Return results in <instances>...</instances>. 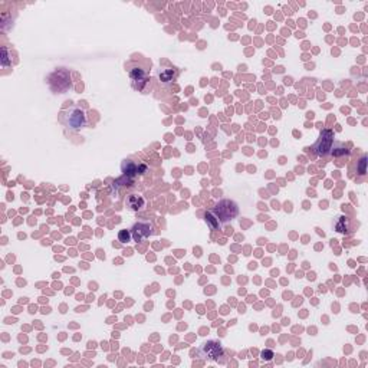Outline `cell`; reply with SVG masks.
I'll return each mask as SVG.
<instances>
[{"label": "cell", "mask_w": 368, "mask_h": 368, "mask_svg": "<svg viewBox=\"0 0 368 368\" xmlns=\"http://www.w3.org/2000/svg\"><path fill=\"white\" fill-rule=\"evenodd\" d=\"M59 121L65 128L72 130V131H79L82 128H85L88 124L86 115L79 107H71V108L61 111Z\"/></svg>", "instance_id": "1"}, {"label": "cell", "mask_w": 368, "mask_h": 368, "mask_svg": "<svg viewBox=\"0 0 368 368\" xmlns=\"http://www.w3.org/2000/svg\"><path fill=\"white\" fill-rule=\"evenodd\" d=\"M210 212L218 218V220L221 224H224V223L230 221L239 215V207L233 200L224 199V200H220Z\"/></svg>", "instance_id": "2"}, {"label": "cell", "mask_w": 368, "mask_h": 368, "mask_svg": "<svg viewBox=\"0 0 368 368\" xmlns=\"http://www.w3.org/2000/svg\"><path fill=\"white\" fill-rule=\"evenodd\" d=\"M125 68L128 69V75L133 81L134 89L141 91V92H147L148 86L151 88L150 81L147 78V71L137 64H128V65H125Z\"/></svg>", "instance_id": "3"}, {"label": "cell", "mask_w": 368, "mask_h": 368, "mask_svg": "<svg viewBox=\"0 0 368 368\" xmlns=\"http://www.w3.org/2000/svg\"><path fill=\"white\" fill-rule=\"evenodd\" d=\"M334 131L331 130H322L318 141L315 143L314 150L316 152L318 157H328L331 154V150L335 144V140H334Z\"/></svg>", "instance_id": "4"}, {"label": "cell", "mask_w": 368, "mask_h": 368, "mask_svg": "<svg viewBox=\"0 0 368 368\" xmlns=\"http://www.w3.org/2000/svg\"><path fill=\"white\" fill-rule=\"evenodd\" d=\"M154 233H155V227H154V223H151V221H137L131 229L133 240L137 243L144 242L146 239L151 237Z\"/></svg>", "instance_id": "5"}, {"label": "cell", "mask_w": 368, "mask_h": 368, "mask_svg": "<svg viewBox=\"0 0 368 368\" xmlns=\"http://www.w3.org/2000/svg\"><path fill=\"white\" fill-rule=\"evenodd\" d=\"M223 354H224V350L220 341L210 340L200 347V355L207 361H218L220 357H223Z\"/></svg>", "instance_id": "6"}, {"label": "cell", "mask_w": 368, "mask_h": 368, "mask_svg": "<svg viewBox=\"0 0 368 368\" xmlns=\"http://www.w3.org/2000/svg\"><path fill=\"white\" fill-rule=\"evenodd\" d=\"M121 170H123L124 176L134 178L138 177V176L147 174L148 167H147V164H144L143 161H134L131 158H127L121 164Z\"/></svg>", "instance_id": "7"}, {"label": "cell", "mask_w": 368, "mask_h": 368, "mask_svg": "<svg viewBox=\"0 0 368 368\" xmlns=\"http://www.w3.org/2000/svg\"><path fill=\"white\" fill-rule=\"evenodd\" d=\"M178 75H180V71L174 67H170V68H163L158 71L157 76H158V81L161 85L167 86V85H171L173 82L177 81Z\"/></svg>", "instance_id": "8"}, {"label": "cell", "mask_w": 368, "mask_h": 368, "mask_svg": "<svg viewBox=\"0 0 368 368\" xmlns=\"http://www.w3.org/2000/svg\"><path fill=\"white\" fill-rule=\"evenodd\" d=\"M124 203H125V207H127L130 212H140V210L144 207V205H146L144 197L140 196V194H136V193L128 194V196L125 197Z\"/></svg>", "instance_id": "9"}, {"label": "cell", "mask_w": 368, "mask_h": 368, "mask_svg": "<svg viewBox=\"0 0 368 368\" xmlns=\"http://www.w3.org/2000/svg\"><path fill=\"white\" fill-rule=\"evenodd\" d=\"M205 220H206V223L210 226V229H212V230H219V229L221 227V223L219 221L218 218H216L212 212H207V213H206Z\"/></svg>", "instance_id": "10"}, {"label": "cell", "mask_w": 368, "mask_h": 368, "mask_svg": "<svg viewBox=\"0 0 368 368\" xmlns=\"http://www.w3.org/2000/svg\"><path fill=\"white\" fill-rule=\"evenodd\" d=\"M335 229H337V232L340 233L348 232V230H350V219L345 218V216L338 218V221H337V224H335Z\"/></svg>", "instance_id": "11"}, {"label": "cell", "mask_w": 368, "mask_h": 368, "mask_svg": "<svg viewBox=\"0 0 368 368\" xmlns=\"http://www.w3.org/2000/svg\"><path fill=\"white\" fill-rule=\"evenodd\" d=\"M348 154H350V150L341 143H338L337 147H332V150H331V155H334V157H341V155H348Z\"/></svg>", "instance_id": "12"}, {"label": "cell", "mask_w": 368, "mask_h": 368, "mask_svg": "<svg viewBox=\"0 0 368 368\" xmlns=\"http://www.w3.org/2000/svg\"><path fill=\"white\" fill-rule=\"evenodd\" d=\"M357 173L360 176H366V173H367V155H363L357 161Z\"/></svg>", "instance_id": "13"}, {"label": "cell", "mask_w": 368, "mask_h": 368, "mask_svg": "<svg viewBox=\"0 0 368 368\" xmlns=\"http://www.w3.org/2000/svg\"><path fill=\"white\" fill-rule=\"evenodd\" d=\"M131 239H133V234H131V230H128V229H123L118 233V240L121 243H128Z\"/></svg>", "instance_id": "14"}, {"label": "cell", "mask_w": 368, "mask_h": 368, "mask_svg": "<svg viewBox=\"0 0 368 368\" xmlns=\"http://www.w3.org/2000/svg\"><path fill=\"white\" fill-rule=\"evenodd\" d=\"M262 358L263 360H266V361H271L273 358V353L271 351V350H265V351H262Z\"/></svg>", "instance_id": "15"}, {"label": "cell", "mask_w": 368, "mask_h": 368, "mask_svg": "<svg viewBox=\"0 0 368 368\" xmlns=\"http://www.w3.org/2000/svg\"><path fill=\"white\" fill-rule=\"evenodd\" d=\"M1 62H3V67H7L9 65V62H7V48H3L1 49Z\"/></svg>", "instance_id": "16"}]
</instances>
